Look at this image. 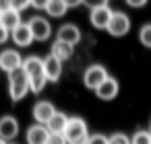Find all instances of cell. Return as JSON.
Returning a JSON list of instances; mask_svg holds the SVG:
<instances>
[{
	"mask_svg": "<svg viewBox=\"0 0 151 144\" xmlns=\"http://www.w3.org/2000/svg\"><path fill=\"white\" fill-rule=\"evenodd\" d=\"M23 70L27 74L29 80L33 78H40V76H46V70H44V60L37 58V56H29L23 60Z\"/></svg>",
	"mask_w": 151,
	"mask_h": 144,
	"instance_id": "obj_9",
	"label": "cell"
},
{
	"mask_svg": "<svg viewBox=\"0 0 151 144\" xmlns=\"http://www.w3.org/2000/svg\"><path fill=\"white\" fill-rule=\"evenodd\" d=\"M58 39H60V41H64V43L75 45V43H79V41H81V31H79V27H77V25H73V23L62 25V27L58 29Z\"/></svg>",
	"mask_w": 151,
	"mask_h": 144,
	"instance_id": "obj_15",
	"label": "cell"
},
{
	"mask_svg": "<svg viewBox=\"0 0 151 144\" xmlns=\"http://www.w3.org/2000/svg\"><path fill=\"white\" fill-rule=\"evenodd\" d=\"M128 29H130L128 15H124V13H112V19H110V25H108L106 31L110 35H114V37H122V35L128 33Z\"/></svg>",
	"mask_w": 151,
	"mask_h": 144,
	"instance_id": "obj_4",
	"label": "cell"
},
{
	"mask_svg": "<svg viewBox=\"0 0 151 144\" xmlns=\"http://www.w3.org/2000/svg\"><path fill=\"white\" fill-rule=\"evenodd\" d=\"M68 115H64L62 111H56L54 115H52V119L46 123V128H48V132L50 134H64V130H66V126H68Z\"/></svg>",
	"mask_w": 151,
	"mask_h": 144,
	"instance_id": "obj_16",
	"label": "cell"
},
{
	"mask_svg": "<svg viewBox=\"0 0 151 144\" xmlns=\"http://www.w3.org/2000/svg\"><path fill=\"white\" fill-rule=\"evenodd\" d=\"M9 37H11V31H9V29H4L2 25H0V43H4Z\"/></svg>",
	"mask_w": 151,
	"mask_h": 144,
	"instance_id": "obj_26",
	"label": "cell"
},
{
	"mask_svg": "<svg viewBox=\"0 0 151 144\" xmlns=\"http://www.w3.org/2000/svg\"><path fill=\"white\" fill-rule=\"evenodd\" d=\"M29 6H31V0H11V9L17 11V13H23Z\"/></svg>",
	"mask_w": 151,
	"mask_h": 144,
	"instance_id": "obj_22",
	"label": "cell"
},
{
	"mask_svg": "<svg viewBox=\"0 0 151 144\" xmlns=\"http://www.w3.org/2000/svg\"><path fill=\"white\" fill-rule=\"evenodd\" d=\"M27 25H29L31 35H33L35 41H46V39L52 35V25H50V21L44 19V17H33Z\"/></svg>",
	"mask_w": 151,
	"mask_h": 144,
	"instance_id": "obj_5",
	"label": "cell"
},
{
	"mask_svg": "<svg viewBox=\"0 0 151 144\" xmlns=\"http://www.w3.org/2000/svg\"><path fill=\"white\" fill-rule=\"evenodd\" d=\"M108 78V70L101 66V64H93V66H89L87 70H85V74H83V82H85V87L87 89H97L104 80Z\"/></svg>",
	"mask_w": 151,
	"mask_h": 144,
	"instance_id": "obj_3",
	"label": "cell"
},
{
	"mask_svg": "<svg viewBox=\"0 0 151 144\" xmlns=\"http://www.w3.org/2000/svg\"><path fill=\"white\" fill-rule=\"evenodd\" d=\"M73 52H75V45H70V43H64V41H60V39H56L54 43H52V56L54 58H58L60 62H64V60H68L70 56H73Z\"/></svg>",
	"mask_w": 151,
	"mask_h": 144,
	"instance_id": "obj_17",
	"label": "cell"
},
{
	"mask_svg": "<svg viewBox=\"0 0 151 144\" xmlns=\"http://www.w3.org/2000/svg\"><path fill=\"white\" fill-rule=\"evenodd\" d=\"M95 95H97V99H101V101L114 99V97L118 95V80L112 78V76H108V78L95 89Z\"/></svg>",
	"mask_w": 151,
	"mask_h": 144,
	"instance_id": "obj_11",
	"label": "cell"
},
{
	"mask_svg": "<svg viewBox=\"0 0 151 144\" xmlns=\"http://www.w3.org/2000/svg\"><path fill=\"white\" fill-rule=\"evenodd\" d=\"M54 113H56V107H54L50 101H37L35 107H33V117H35V121L42 123V126H46V123L52 119Z\"/></svg>",
	"mask_w": 151,
	"mask_h": 144,
	"instance_id": "obj_10",
	"label": "cell"
},
{
	"mask_svg": "<svg viewBox=\"0 0 151 144\" xmlns=\"http://www.w3.org/2000/svg\"><path fill=\"white\" fill-rule=\"evenodd\" d=\"M126 2H128V6L141 9V6H145V4H147V0H126Z\"/></svg>",
	"mask_w": 151,
	"mask_h": 144,
	"instance_id": "obj_28",
	"label": "cell"
},
{
	"mask_svg": "<svg viewBox=\"0 0 151 144\" xmlns=\"http://www.w3.org/2000/svg\"><path fill=\"white\" fill-rule=\"evenodd\" d=\"M66 2V6L70 9V6H79V4H83V0H64Z\"/></svg>",
	"mask_w": 151,
	"mask_h": 144,
	"instance_id": "obj_30",
	"label": "cell"
},
{
	"mask_svg": "<svg viewBox=\"0 0 151 144\" xmlns=\"http://www.w3.org/2000/svg\"><path fill=\"white\" fill-rule=\"evenodd\" d=\"M48 138H50V132L46 126L35 123V126L27 128V144H46Z\"/></svg>",
	"mask_w": 151,
	"mask_h": 144,
	"instance_id": "obj_14",
	"label": "cell"
},
{
	"mask_svg": "<svg viewBox=\"0 0 151 144\" xmlns=\"http://www.w3.org/2000/svg\"><path fill=\"white\" fill-rule=\"evenodd\" d=\"M87 144H108V136H104V134H93V136H89Z\"/></svg>",
	"mask_w": 151,
	"mask_h": 144,
	"instance_id": "obj_24",
	"label": "cell"
},
{
	"mask_svg": "<svg viewBox=\"0 0 151 144\" xmlns=\"http://www.w3.org/2000/svg\"><path fill=\"white\" fill-rule=\"evenodd\" d=\"M46 144H68V142H66V138L62 134H50V138H48Z\"/></svg>",
	"mask_w": 151,
	"mask_h": 144,
	"instance_id": "obj_25",
	"label": "cell"
},
{
	"mask_svg": "<svg viewBox=\"0 0 151 144\" xmlns=\"http://www.w3.org/2000/svg\"><path fill=\"white\" fill-rule=\"evenodd\" d=\"M62 136L66 138L68 144H87V140H89V130H87L85 119H81V117H70V119H68V126H66V130H64Z\"/></svg>",
	"mask_w": 151,
	"mask_h": 144,
	"instance_id": "obj_2",
	"label": "cell"
},
{
	"mask_svg": "<svg viewBox=\"0 0 151 144\" xmlns=\"http://www.w3.org/2000/svg\"><path fill=\"white\" fill-rule=\"evenodd\" d=\"M27 93H29V78H27V74L21 66V68H17L15 72L9 74V95H11L13 101H21Z\"/></svg>",
	"mask_w": 151,
	"mask_h": 144,
	"instance_id": "obj_1",
	"label": "cell"
},
{
	"mask_svg": "<svg viewBox=\"0 0 151 144\" xmlns=\"http://www.w3.org/2000/svg\"><path fill=\"white\" fill-rule=\"evenodd\" d=\"M11 37H13V41H15L17 45H21V48H27V45H31V41H35L27 23H21L17 29H13V31H11Z\"/></svg>",
	"mask_w": 151,
	"mask_h": 144,
	"instance_id": "obj_12",
	"label": "cell"
},
{
	"mask_svg": "<svg viewBox=\"0 0 151 144\" xmlns=\"http://www.w3.org/2000/svg\"><path fill=\"white\" fill-rule=\"evenodd\" d=\"M21 66H23V58H21V54L17 50H2L0 52V70L11 74Z\"/></svg>",
	"mask_w": 151,
	"mask_h": 144,
	"instance_id": "obj_6",
	"label": "cell"
},
{
	"mask_svg": "<svg viewBox=\"0 0 151 144\" xmlns=\"http://www.w3.org/2000/svg\"><path fill=\"white\" fill-rule=\"evenodd\" d=\"M108 144H130V140H128V136L126 134H112L110 138H108Z\"/></svg>",
	"mask_w": 151,
	"mask_h": 144,
	"instance_id": "obj_23",
	"label": "cell"
},
{
	"mask_svg": "<svg viewBox=\"0 0 151 144\" xmlns=\"http://www.w3.org/2000/svg\"><path fill=\"white\" fill-rule=\"evenodd\" d=\"M0 15H2V13H0Z\"/></svg>",
	"mask_w": 151,
	"mask_h": 144,
	"instance_id": "obj_33",
	"label": "cell"
},
{
	"mask_svg": "<svg viewBox=\"0 0 151 144\" xmlns=\"http://www.w3.org/2000/svg\"><path fill=\"white\" fill-rule=\"evenodd\" d=\"M44 70H46L48 80H50V82H56V80L60 78V74H62V62L50 54V56L44 58Z\"/></svg>",
	"mask_w": 151,
	"mask_h": 144,
	"instance_id": "obj_13",
	"label": "cell"
},
{
	"mask_svg": "<svg viewBox=\"0 0 151 144\" xmlns=\"http://www.w3.org/2000/svg\"><path fill=\"white\" fill-rule=\"evenodd\" d=\"M11 9V0H0V13H4Z\"/></svg>",
	"mask_w": 151,
	"mask_h": 144,
	"instance_id": "obj_29",
	"label": "cell"
},
{
	"mask_svg": "<svg viewBox=\"0 0 151 144\" xmlns=\"http://www.w3.org/2000/svg\"><path fill=\"white\" fill-rule=\"evenodd\" d=\"M139 39H141L143 45L151 48V23H147V25L141 27V31H139Z\"/></svg>",
	"mask_w": 151,
	"mask_h": 144,
	"instance_id": "obj_21",
	"label": "cell"
},
{
	"mask_svg": "<svg viewBox=\"0 0 151 144\" xmlns=\"http://www.w3.org/2000/svg\"><path fill=\"white\" fill-rule=\"evenodd\" d=\"M89 19H91V25H93L95 29H108L110 19H112V11H110V6H108V2H104L101 6L91 9Z\"/></svg>",
	"mask_w": 151,
	"mask_h": 144,
	"instance_id": "obj_7",
	"label": "cell"
},
{
	"mask_svg": "<svg viewBox=\"0 0 151 144\" xmlns=\"http://www.w3.org/2000/svg\"><path fill=\"white\" fill-rule=\"evenodd\" d=\"M66 11H68V6H66V2H64V0H48L46 13H48L50 17L60 19V17H64V15H66Z\"/></svg>",
	"mask_w": 151,
	"mask_h": 144,
	"instance_id": "obj_19",
	"label": "cell"
},
{
	"mask_svg": "<svg viewBox=\"0 0 151 144\" xmlns=\"http://www.w3.org/2000/svg\"><path fill=\"white\" fill-rule=\"evenodd\" d=\"M130 144H151V132H147V130H139V132H134Z\"/></svg>",
	"mask_w": 151,
	"mask_h": 144,
	"instance_id": "obj_20",
	"label": "cell"
},
{
	"mask_svg": "<svg viewBox=\"0 0 151 144\" xmlns=\"http://www.w3.org/2000/svg\"><path fill=\"white\" fill-rule=\"evenodd\" d=\"M0 144H9V142H4V140H2V138H0Z\"/></svg>",
	"mask_w": 151,
	"mask_h": 144,
	"instance_id": "obj_31",
	"label": "cell"
},
{
	"mask_svg": "<svg viewBox=\"0 0 151 144\" xmlns=\"http://www.w3.org/2000/svg\"><path fill=\"white\" fill-rule=\"evenodd\" d=\"M19 134V121L13 115H2L0 117V138L11 144V140H15Z\"/></svg>",
	"mask_w": 151,
	"mask_h": 144,
	"instance_id": "obj_8",
	"label": "cell"
},
{
	"mask_svg": "<svg viewBox=\"0 0 151 144\" xmlns=\"http://www.w3.org/2000/svg\"><path fill=\"white\" fill-rule=\"evenodd\" d=\"M149 132H151V123H149Z\"/></svg>",
	"mask_w": 151,
	"mask_h": 144,
	"instance_id": "obj_32",
	"label": "cell"
},
{
	"mask_svg": "<svg viewBox=\"0 0 151 144\" xmlns=\"http://www.w3.org/2000/svg\"><path fill=\"white\" fill-rule=\"evenodd\" d=\"M0 25H2L4 29H9V31L17 29V27L21 25V13H17V11H13V9L4 11L2 15H0Z\"/></svg>",
	"mask_w": 151,
	"mask_h": 144,
	"instance_id": "obj_18",
	"label": "cell"
},
{
	"mask_svg": "<svg viewBox=\"0 0 151 144\" xmlns=\"http://www.w3.org/2000/svg\"><path fill=\"white\" fill-rule=\"evenodd\" d=\"M31 6H33V9H40V11H42V9L46 11V6H48V0H33V2H31Z\"/></svg>",
	"mask_w": 151,
	"mask_h": 144,
	"instance_id": "obj_27",
	"label": "cell"
}]
</instances>
